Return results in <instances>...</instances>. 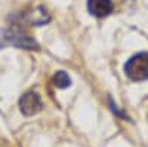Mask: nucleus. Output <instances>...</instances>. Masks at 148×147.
<instances>
[{
	"label": "nucleus",
	"mask_w": 148,
	"mask_h": 147,
	"mask_svg": "<svg viewBox=\"0 0 148 147\" xmlns=\"http://www.w3.org/2000/svg\"><path fill=\"white\" fill-rule=\"evenodd\" d=\"M8 45L22 49H39V45L33 37H30L25 31L16 27L9 30H0V49H3Z\"/></svg>",
	"instance_id": "1"
},
{
	"label": "nucleus",
	"mask_w": 148,
	"mask_h": 147,
	"mask_svg": "<svg viewBox=\"0 0 148 147\" xmlns=\"http://www.w3.org/2000/svg\"><path fill=\"white\" fill-rule=\"evenodd\" d=\"M24 19H25L27 24H30V26H45V24H47L49 21H51V15H49V12L42 8V6H37L31 10H28L25 15H24Z\"/></svg>",
	"instance_id": "4"
},
{
	"label": "nucleus",
	"mask_w": 148,
	"mask_h": 147,
	"mask_svg": "<svg viewBox=\"0 0 148 147\" xmlns=\"http://www.w3.org/2000/svg\"><path fill=\"white\" fill-rule=\"evenodd\" d=\"M126 76L135 82L148 79V52L133 55L125 66Z\"/></svg>",
	"instance_id": "2"
},
{
	"label": "nucleus",
	"mask_w": 148,
	"mask_h": 147,
	"mask_svg": "<svg viewBox=\"0 0 148 147\" xmlns=\"http://www.w3.org/2000/svg\"><path fill=\"white\" fill-rule=\"evenodd\" d=\"M42 107H43L42 98L37 92H25L19 100V110L25 116L37 115L42 110Z\"/></svg>",
	"instance_id": "3"
},
{
	"label": "nucleus",
	"mask_w": 148,
	"mask_h": 147,
	"mask_svg": "<svg viewBox=\"0 0 148 147\" xmlns=\"http://www.w3.org/2000/svg\"><path fill=\"white\" fill-rule=\"evenodd\" d=\"M52 82H53L55 86L59 88V89L68 88L70 85H71V79H70V76L67 75L65 71H56L55 76H53V79H52Z\"/></svg>",
	"instance_id": "6"
},
{
	"label": "nucleus",
	"mask_w": 148,
	"mask_h": 147,
	"mask_svg": "<svg viewBox=\"0 0 148 147\" xmlns=\"http://www.w3.org/2000/svg\"><path fill=\"white\" fill-rule=\"evenodd\" d=\"M113 2L111 0H88V9L93 17L104 18L113 12Z\"/></svg>",
	"instance_id": "5"
}]
</instances>
